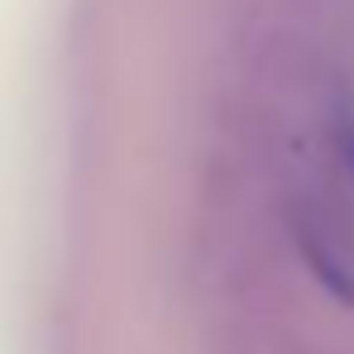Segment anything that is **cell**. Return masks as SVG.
<instances>
[{
    "label": "cell",
    "instance_id": "cell-1",
    "mask_svg": "<svg viewBox=\"0 0 354 354\" xmlns=\"http://www.w3.org/2000/svg\"><path fill=\"white\" fill-rule=\"evenodd\" d=\"M301 254H306L311 273L321 278V288H326L330 297H340L345 306H354V268L326 244V239L316 235V230H301Z\"/></svg>",
    "mask_w": 354,
    "mask_h": 354
},
{
    "label": "cell",
    "instance_id": "cell-2",
    "mask_svg": "<svg viewBox=\"0 0 354 354\" xmlns=\"http://www.w3.org/2000/svg\"><path fill=\"white\" fill-rule=\"evenodd\" d=\"M330 144H335L345 173L354 177V96H340V101H335V115H330Z\"/></svg>",
    "mask_w": 354,
    "mask_h": 354
}]
</instances>
